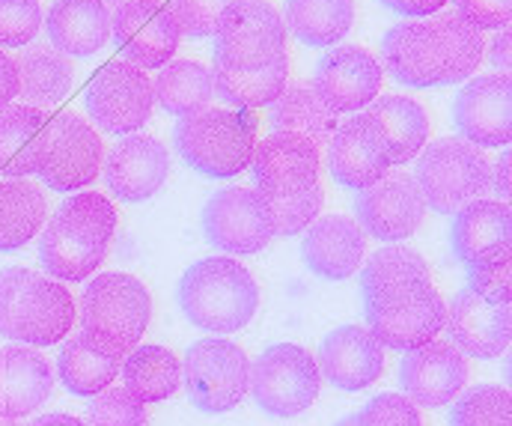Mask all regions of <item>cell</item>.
Instances as JSON below:
<instances>
[{
	"mask_svg": "<svg viewBox=\"0 0 512 426\" xmlns=\"http://www.w3.org/2000/svg\"><path fill=\"white\" fill-rule=\"evenodd\" d=\"M152 96L161 105V111L173 117H188L215 99V81L212 69H206L197 60H173L161 66V72L152 81Z\"/></svg>",
	"mask_w": 512,
	"mask_h": 426,
	"instance_id": "8d00e7d4",
	"label": "cell"
},
{
	"mask_svg": "<svg viewBox=\"0 0 512 426\" xmlns=\"http://www.w3.org/2000/svg\"><path fill=\"white\" fill-rule=\"evenodd\" d=\"M444 328L450 334V343L471 358L492 361L504 355L512 343V307L510 304H492L480 298L474 289H462L453 295Z\"/></svg>",
	"mask_w": 512,
	"mask_h": 426,
	"instance_id": "ffe728a7",
	"label": "cell"
},
{
	"mask_svg": "<svg viewBox=\"0 0 512 426\" xmlns=\"http://www.w3.org/2000/svg\"><path fill=\"white\" fill-rule=\"evenodd\" d=\"M468 382V358L444 340H432L420 349L405 352L399 361L402 394L423 409L450 406Z\"/></svg>",
	"mask_w": 512,
	"mask_h": 426,
	"instance_id": "ac0fdd59",
	"label": "cell"
},
{
	"mask_svg": "<svg viewBox=\"0 0 512 426\" xmlns=\"http://www.w3.org/2000/svg\"><path fill=\"white\" fill-rule=\"evenodd\" d=\"M182 316L209 334H233L259 310L254 275L233 257H206L185 269L176 286Z\"/></svg>",
	"mask_w": 512,
	"mask_h": 426,
	"instance_id": "277c9868",
	"label": "cell"
},
{
	"mask_svg": "<svg viewBox=\"0 0 512 426\" xmlns=\"http://www.w3.org/2000/svg\"><path fill=\"white\" fill-rule=\"evenodd\" d=\"M322 388L316 358L298 343H274L251 361V397L271 418H295L307 412Z\"/></svg>",
	"mask_w": 512,
	"mask_h": 426,
	"instance_id": "8fae6325",
	"label": "cell"
},
{
	"mask_svg": "<svg viewBox=\"0 0 512 426\" xmlns=\"http://www.w3.org/2000/svg\"><path fill=\"white\" fill-rule=\"evenodd\" d=\"M203 233L209 245L230 257L259 254L274 239L268 200L242 185L215 191L203 206Z\"/></svg>",
	"mask_w": 512,
	"mask_h": 426,
	"instance_id": "4fadbf2b",
	"label": "cell"
},
{
	"mask_svg": "<svg viewBox=\"0 0 512 426\" xmlns=\"http://www.w3.org/2000/svg\"><path fill=\"white\" fill-rule=\"evenodd\" d=\"M182 385L191 406H197L200 412H233L251 391V358L227 337L197 340L185 352Z\"/></svg>",
	"mask_w": 512,
	"mask_h": 426,
	"instance_id": "9c48e42d",
	"label": "cell"
},
{
	"mask_svg": "<svg viewBox=\"0 0 512 426\" xmlns=\"http://www.w3.org/2000/svg\"><path fill=\"white\" fill-rule=\"evenodd\" d=\"M48 218V200L39 185L27 179L0 182V251H18L39 236Z\"/></svg>",
	"mask_w": 512,
	"mask_h": 426,
	"instance_id": "d590c367",
	"label": "cell"
},
{
	"mask_svg": "<svg viewBox=\"0 0 512 426\" xmlns=\"http://www.w3.org/2000/svg\"><path fill=\"white\" fill-rule=\"evenodd\" d=\"M123 382L126 391L146 403L170 400L182 388V358H176L164 346H137L123 358Z\"/></svg>",
	"mask_w": 512,
	"mask_h": 426,
	"instance_id": "836d02e7",
	"label": "cell"
},
{
	"mask_svg": "<svg viewBox=\"0 0 512 426\" xmlns=\"http://www.w3.org/2000/svg\"><path fill=\"white\" fill-rule=\"evenodd\" d=\"M271 135H295L322 146L337 132V114H331L313 84H292L280 93L268 114Z\"/></svg>",
	"mask_w": 512,
	"mask_h": 426,
	"instance_id": "f546056e",
	"label": "cell"
},
{
	"mask_svg": "<svg viewBox=\"0 0 512 426\" xmlns=\"http://www.w3.org/2000/svg\"><path fill=\"white\" fill-rule=\"evenodd\" d=\"M322 188L313 185L310 191H301V194H292V197H277V200H268V209H271V221H274V236H298L304 233L316 215L322 212Z\"/></svg>",
	"mask_w": 512,
	"mask_h": 426,
	"instance_id": "b9f144b4",
	"label": "cell"
},
{
	"mask_svg": "<svg viewBox=\"0 0 512 426\" xmlns=\"http://www.w3.org/2000/svg\"><path fill=\"white\" fill-rule=\"evenodd\" d=\"M492 188L501 197V203H512V146L498 158V164L492 167Z\"/></svg>",
	"mask_w": 512,
	"mask_h": 426,
	"instance_id": "816d5d0a",
	"label": "cell"
},
{
	"mask_svg": "<svg viewBox=\"0 0 512 426\" xmlns=\"http://www.w3.org/2000/svg\"><path fill=\"white\" fill-rule=\"evenodd\" d=\"M105 3H111V6H117V9H120V6H126V3H134V0H105Z\"/></svg>",
	"mask_w": 512,
	"mask_h": 426,
	"instance_id": "9f6ffc18",
	"label": "cell"
},
{
	"mask_svg": "<svg viewBox=\"0 0 512 426\" xmlns=\"http://www.w3.org/2000/svg\"><path fill=\"white\" fill-rule=\"evenodd\" d=\"M27 426H84L78 418H72V415H63V412H54V415H42V418H36L33 424Z\"/></svg>",
	"mask_w": 512,
	"mask_h": 426,
	"instance_id": "f5cc1de1",
	"label": "cell"
},
{
	"mask_svg": "<svg viewBox=\"0 0 512 426\" xmlns=\"http://www.w3.org/2000/svg\"><path fill=\"white\" fill-rule=\"evenodd\" d=\"M453 123L462 141L480 149H495L512 143V78L510 75H480L471 78L456 102Z\"/></svg>",
	"mask_w": 512,
	"mask_h": 426,
	"instance_id": "d6986e66",
	"label": "cell"
},
{
	"mask_svg": "<svg viewBox=\"0 0 512 426\" xmlns=\"http://www.w3.org/2000/svg\"><path fill=\"white\" fill-rule=\"evenodd\" d=\"M512 242V209L501 200H474L456 212L450 227V245L459 263L471 266L477 257L510 245Z\"/></svg>",
	"mask_w": 512,
	"mask_h": 426,
	"instance_id": "83f0119b",
	"label": "cell"
},
{
	"mask_svg": "<svg viewBox=\"0 0 512 426\" xmlns=\"http://www.w3.org/2000/svg\"><path fill=\"white\" fill-rule=\"evenodd\" d=\"M45 30L54 51L66 57H93L111 39V9L105 0H54Z\"/></svg>",
	"mask_w": 512,
	"mask_h": 426,
	"instance_id": "4316f807",
	"label": "cell"
},
{
	"mask_svg": "<svg viewBox=\"0 0 512 426\" xmlns=\"http://www.w3.org/2000/svg\"><path fill=\"white\" fill-rule=\"evenodd\" d=\"M390 167L393 164L382 129L370 114H355L352 120H346L328 143V170L349 191H364L376 185Z\"/></svg>",
	"mask_w": 512,
	"mask_h": 426,
	"instance_id": "7402d4cb",
	"label": "cell"
},
{
	"mask_svg": "<svg viewBox=\"0 0 512 426\" xmlns=\"http://www.w3.org/2000/svg\"><path fill=\"white\" fill-rule=\"evenodd\" d=\"M233 0H170V12L179 24V30L191 39L212 36L224 9Z\"/></svg>",
	"mask_w": 512,
	"mask_h": 426,
	"instance_id": "f6af8a7d",
	"label": "cell"
},
{
	"mask_svg": "<svg viewBox=\"0 0 512 426\" xmlns=\"http://www.w3.org/2000/svg\"><path fill=\"white\" fill-rule=\"evenodd\" d=\"M504 382H507V391L512 394V349L510 355H507V361H504Z\"/></svg>",
	"mask_w": 512,
	"mask_h": 426,
	"instance_id": "db71d44e",
	"label": "cell"
},
{
	"mask_svg": "<svg viewBox=\"0 0 512 426\" xmlns=\"http://www.w3.org/2000/svg\"><path fill=\"white\" fill-rule=\"evenodd\" d=\"M90 426H149L146 406L134 400L126 388H105L87 406Z\"/></svg>",
	"mask_w": 512,
	"mask_h": 426,
	"instance_id": "7bdbcfd3",
	"label": "cell"
},
{
	"mask_svg": "<svg viewBox=\"0 0 512 426\" xmlns=\"http://www.w3.org/2000/svg\"><path fill=\"white\" fill-rule=\"evenodd\" d=\"M283 24L292 36L310 48L337 45L355 24L352 0H286Z\"/></svg>",
	"mask_w": 512,
	"mask_h": 426,
	"instance_id": "e575fe53",
	"label": "cell"
},
{
	"mask_svg": "<svg viewBox=\"0 0 512 426\" xmlns=\"http://www.w3.org/2000/svg\"><path fill=\"white\" fill-rule=\"evenodd\" d=\"M18 66V96L30 108H54L63 102L75 84V69L66 54L54 51L51 45L24 48L15 60Z\"/></svg>",
	"mask_w": 512,
	"mask_h": 426,
	"instance_id": "f1b7e54d",
	"label": "cell"
},
{
	"mask_svg": "<svg viewBox=\"0 0 512 426\" xmlns=\"http://www.w3.org/2000/svg\"><path fill=\"white\" fill-rule=\"evenodd\" d=\"M108 191L123 203H143L155 197L170 176L167 146L149 135H128L105 155Z\"/></svg>",
	"mask_w": 512,
	"mask_h": 426,
	"instance_id": "603a6c76",
	"label": "cell"
},
{
	"mask_svg": "<svg viewBox=\"0 0 512 426\" xmlns=\"http://www.w3.org/2000/svg\"><path fill=\"white\" fill-rule=\"evenodd\" d=\"M367 114L382 129L393 167L408 164L411 158L423 152V146L429 141V117L420 102H414L411 96H382L370 105Z\"/></svg>",
	"mask_w": 512,
	"mask_h": 426,
	"instance_id": "4dcf8cb0",
	"label": "cell"
},
{
	"mask_svg": "<svg viewBox=\"0 0 512 426\" xmlns=\"http://www.w3.org/2000/svg\"><path fill=\"white\" fill-rule=\"evenodd\" d=\"M54 391V367L33 346L0 349V415L21 421L39 412Z\"/></svg>",
	"mask_w": 512,
	"mask_h": 426,
	"instance_id": "484cf974",
	"label": "cell"
},
{
	"mask_svg": "<svg viewBox=\"0 0 512 426\" xmlns=\"http://www.w3.org/2000/svg\"><path fill=\"white\" fill-rule=\"evenodd\" d=\"M334 426H361V421H358V415H346V418H340Z\"/></svg>",
	"mask_w": 512,
	"mask_h": 426,
	"instance_id": "11a10c76",
	"label": "cell"
},
{
	"mask_svg": "<svg viewBox=\"0 0 512 426\" xmlns=\"http://www.w3.org/2000/svg\"><path fill=\"white\" fill-rule=\"evenodd\" d=\"M361 426H423L420 409L405 394H379L373 397L361 415Z\"/></svg>",
	"mask_w": 512,
	"mask_h": 426,
	"instance_id": "bcb514c9",
	"label": "cell"
},
{
	"mask_svg": "<svg viewBox=\"0 0 512 426\" xmlns=\"http://www.w3.org/2000/svg\"><path fill=\"white\" fill-rule=\"evenodd\" d=\"M120 367H123V358L102 352L84 334L69 337L57 355V379L75 397L102 394L120 376Z\"/></svg>",
	"mask_w": 512,
	"mask_h": 426,
	"instance_id": "1f68e13d",
	"label": "cell"
},
{
	"mask_svg": "<svg viewBox=\"0 0 512 426\" xmlns=\"http://www.w3.org/2000/svg\"><path fill=\"white\" fill-rule=\"evenodd\" d=\"M468 284L492 304H512V242L477 257L468 266Z\"/></svg>",
	"mask_w": 512,
	"mask_h": 426,
	"instance_id": "60d3db41",
	"label": "cell"
},
{
	"mask_svg": "<svg viewBox=\"0 0 512 426\" xmlns=\"http://www.w3.org/2000/svg\"><path fill=\"white\" fill-rule=\"evenodd\" d=\"M319 373L340 391H364L384 373V346L364 325H340L325 334L319 355Z\"/></svg>",
	"mask_w": 512,
	"mask_h": 426,
	"instance_id": "cb8c5ba5",
	"label": "cell"
},
{
	"mask_svg": "<svg viewBox=\"0 0 512 426\" xmlns=\"http://www.w3.org/2000/svg\"><path fill=\"white\" fill-rule=\"evenodd\" d=\"M18 96V66L15 60L0 48V111L9 108V102Z\"/></svg>",
	"mask_w": 512,
	"mask_h": 426,
	"instance_id": "f907efd6",
	"label": "cell"
},
{
	"mask_svg": "<svg viewBox=\"0 0 512 426\" xmlns=\"http://www.w3.org/2000/svg\"><path fill=\"white\" fill-rule=\"evenodd\" d=\"M117 209L99 191H78L60 203L39 239V263L60 284L87 281L108 257Z\"/></svg>",
	"mask_w": 512,
	"mask_h": 426,
	"instance_id": "7a4b0ae2",
	"label": "cell"
},
{
	"mask_svg": "<svg viewBox=\"0 0 512 426\" xmlns=\"http://www.w3.org/2000/svg\"><path fill=\"white\" fill-rule=\"evenodd\" d=\"M489 60H492V66L501 75H510L512 78V21L495 33V39L489 45Z\"/></svg>",
	"mask_w": 512,
	"mask_h": 426,
	"instance_id": "c3c4849f",
	"label": "cell"
},
{
	"mask_svg": "<svg viewBox=\"0 0 512 426\" xmlns=\"http://www.w3.org/2000/svg\"><path fill=\"white\" fill-rule=\"evenodd\" d=\"M111 33L126 63L137 69H161L179 48L182 30L158 0H134L111 15Z\"/></svg>",
	"mask_w": 512,
	"mask_h": 426,
	"instance_id": "e0dca14e",
	"label": "cell"
},
{
	"mask_svg": "<svg viewBox=\"0 0 512 426\" xmlns=\"http://www.w3.org/2000/svg\"><path fill=\"white\" fill-rule=\"evenodd\" d=\"M48 117L30 105H9L0 111V173L24 179L36 173V158Z\"/></svg>",
	"mask_w": 512,
	"mask_h": 426,
	"instance_id": "d6a6232c",
	"label": "cell"
},
{
	"mask_svg": "<svg viewBox=\"0 0 512 426\" xmlns=\"http://www.w3.org/2000/svg\"><path fill=\"white\" fill-rule=\"evenodd\" d=\"M81 331L84 337L108 355L126 358L137 349L152 316L149 289L134 275L108 272L93 278L81 292Z\"/></svg>",
	"mask_w": 512,
	"mask_h": 426,
	"instance_id": "8992f818",
	"label": "cell"
},
{
	"mask_svg": "<svg viewBox=\"0 0 512 426\" xmlns=\"http://www.w3.org/2000/svg\"><path fill=\"white\" fill-rule=\"evenodd\" d=\"M379 3L396 15H405V18H426V15L441 12L447 0H379Z\"/></svg>",
	"mask_w": 512,
	"mask_h": 426,
	"instance_id": "681fc988",
	"label": "cell"
},
{
	"mask_svg": "<svg viewBox=\"0 0 512 426\" xmlns=\"http://www.w3.org/2000/svg\"><path fill=\"white\" fill-rule=\"evenodd\" d=\"M382 78V63L367 48L340 45L316 63L313 90L331 114H358L376 102Z\"/></svg>",
	"mask_w": 512,
	"mask_h": 426,
	"instance_id": "2e32d148",
	"label": "cell"
},
{
	"mask_svg": "<svg viewBox=\"0 0 512 426\" xmlns=\"http://www.w3.org/2000/svg\"><path fill=\"white\" fill-rule=\"evenodd\" d=\"M105 164V146L96 129L81 120L78 114H57L48 120L39 158H36V176L51 191H81L93 185Z\"/></svg>",
	"mask_w": 512,
	"mask_h": 426,
	"instance_id": "7c38bea8",
	"label": "cell"
},
{
	"mask_svg": "<svg viewBox=\"0 0 512 426\" xmlns=\"http://www.w3.org/2000/svg\"><path fill=\"white\" fill-rule=\"evenodd\" d=\"M450 426H512V394L501 385H477L453 400Z\"/></svg>",
	"mask_w": 512,
	"mask_h": 426,
	"instance_id": "f35d334b",
	"label": "cell"
},
{
	"mask_svg": "<svg viewBox=\"0 0 512 426\" xmlns=\"http://www.w3.org/2000/svg\"><path fill=\"white\" fill-rule=\"evenodd\" d=\"M286 78H289V60L286 54L280 60H274L271 66L259 69V72H233L224 69L218 63H212V81H215V96L227 105H233V111H256L265 105H274L280 99V93L286 90Z\"/></svg>",
	"mask_w": 512,
	"mask_h": 426,
	"instance_id": "74e56055",
	"label": "cell"
},
{
	"mask_svg": "<svg viewBox=\"0 0 512 426\" xmlns=\"http://www.w3.org/2000/svg\"><path fill=\"white\" fill-rule=\"evenodd\" d=\"M483 33L459 12H435L393 24L382 39V60L402 87H450L468 81L483 63Z\"/></svg>",
	"mask_w": 512,
	"mask_h": 426,
	"instance_id": "6da1fadb",
	"label": "cell"
},
{
	"mask_svg": "<svg viewBox=\"0 0 512 426\" xmlns=\"http://www.w3.org/2000/svg\"><path fill=\"white\" fill-rule=\"evenodd\" d=\"M173 146L191 170L209 179H233L254 161L256 123L245 111L203 108L176 123Z\"/></svg>",
	"mask_w": 512,
	"mask_h": 426,
	"instance_id": "5b68a950",
	"label": "cell"
},
{
	"mask_svg": "<svg viewBox=\"0 0 512 426\" xmlns=\"http://www.w3.org/2000/svg\"><path fill=\"white\" fill-rule=\"evenodd\" d=\"M251 176L265 200L310 191L319 185V146L295 135H268L256 143Z\"/></svg>",
	"mask_w": 512,
	"mask_h": 426,
	"instance_id": "44dd1931",
	"label": "cell"
},
{
	"mask_svg": "<svg viewBox=\"0 0 512 426\" xmlns=\"http://www.w3.org/2000/svg\"><path fill=\"white\" fill-rule=\"evenodd\" d=\"M78 316L75 298L54 278L24 266L0 269V337L21 346L45 349L72 331Z\"/></svg>",
	"mask_w": 512,
	"mask_h": 426,
	"instance_id": "3957f363",
	"label": "cell"
},
{
	"mask_svg": "<svg viewBox=\"0 0 512 426\" xmlns=\"http://www.w3.org/2000/svg\"><path fill=\"white\" fill-rule=\"evenodd\" d=\"M0 426H21V424H18V421H12V418H3V415H0Z\"/></svg>",
	"mask_w": 512,
	"mask_h": 426,
	"instance_id": "6f0895ef",
	"label": "cell"
},
{
	"mask_svg": "<svg viewBox=\"0 0 512 426\" xmlns=\"http://www.w3.org/2000/svg\"><path fill=\"white\" fill-rule=\"evenodd\" d=\"M414 182L429 209L438 215H456L474 200H483L492 191V161L486 152L462 138H441L426 143Z\"/></svg>",
	"mask_w": 512,
	"mask_h": 426,
	"instance_id": "ba28073f",
	"label": "cell"
},
{
	"mask_svg": "<svg viewBox=\"0 0 512 426\" xmlns=\"http://www.w3.org/2000/svg\"><path fill=\"white\" fill-rule=\"evenodd\" d=\"M367 254V233L349 215H325L313 221L301 242L304 266L322 281H349Z\"/></svg>",
	"mask_w": 512,
	"mask_h": 426,
	"instance_id": "d4e9b609",
	"label": "cell"
},
{
	"mask_svg": "<svg viewBox=\"0 0 512 426\" xmlns=\"http://www.w3.org/2000/svg\"><path fill=\"white\" fill-rule=\"evenodd\" d=\"M370 334L396 352H411L435 340L444 328L447 304L432 281L405 278L364 295Z\"/></svg>",
	"mask_w": 512,
	"mask_h": 426,
	"instance_id": "52a82bcc",
	"label": "cell"
},
{
	"mask_svg": "<svg viewBox=\"0 0 512 426\" xmlns=\"http://www.w3.org/2000/svg\"><path fill=\"white\" fill-rule=\"evenodd\" d=\"M215 63L259 72L286 54V24L268 0H233L215 27Z\"/></svg>",
	"mask_w": 512,
	"mask_h": 426,
	"instance_id": "30bf717a",
	"label": "cell"
},
{
	"mask_svg": "<svg viewBox=\"0 0 512 426\" xmlns=\"http://www.w3.org/2000/svg\"><path fill=\"white\" fill-rule=\"evenodd\" d=\"M355 215L364 233L373 239L399 245L402 239H411L423 218H426V200L408 173H387L376 185L358 191L355 197Z\"/></svg>",
	"mask_w": 512,
	"mask_h": 426,
	"instance_id": "9a60e30c",
	"label": "cell"
},
{
	"mask_svg": "<svg viewBox=\"0 0 512 426\" xmlns=\"http://www.w3.org/2000/svg\"><path fill=\"white\" fill-rule=\"evenodd\" d=\"M90 120L108 135H134L152 117V81L143 69L126 60L108 63L87 87L84 96Z\"/></svg>",
	"mask_w": 512,
	"mask_h": 426,
	"instance_id": "5bb4252c",
	"label": "cell"
},
{
	"mask_svg": "<svg viewBox=\"0 0 512 426\" xmlns=\"http://www.w3.org/2000/svg\"><path fill=\"white\" fill-rule=\"evenodd\" d=\"M42 27L39 0H0V48H24Z\"/></svg>",
	"mask_w": 512,
	"mask_h": 426,
	"instance_id": "ee69618b",
	"label": "cell"
},
{
	"mask_svg": "<svg viewBox=\"0 0 512 426\" xmlns=\"http://www.w3.org/2000/svg\"><path fill=\"white\" fill-rule=\"evenodd\" d=\"M456 12L474 24L480 33L483 30H501L512 21V0H453Z\"/></svg>",
	"mask_w": 512,
	"mask_h": 426,
	"instance_id": "7dc6e473",
	"label": "cell"
},
{
	"mask_svg": "<svg viewBox=\"0 0 512 426\" xmlns=\"http://www.w3.org/2000/svg\"><path fill=\"white\" fill-rule=\"evenodd\" d=\"M405 278H423L429 281V266L426 260L414 251V248H405V245H387L382 251H376L364 272H361V292L370 295L376 289H382L387 284H396V281H405Z\"/></svg>",
	"mask_w": 512,
	"mask_h": 426,
	"instance_id": "ab89813d",
	"label": "cell"
}]
</instances>
